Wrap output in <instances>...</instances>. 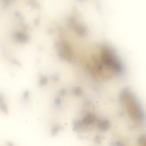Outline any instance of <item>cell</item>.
Here are the masks:
<instances>
[{
	"label": "cell",
	"mask_w": 146,
	"mask_h": 146,
	"mask_svg": "<svg viewBox=\"0 0 146 146\" xmlns=\"http://www.w3.org/2000/svg\"><path fill=\"white\" fill-rule=\"evenodd\" d=\"M92 48L86 59V66L93 78L108 81L124 74V65L114 48L105 44H99Z\"/></svg>",
	"instance_id": "6da1fadb"
},
{
	"label": "cell",
	"mask_w": 146,
	"mask_h": 146,
	"mask_svg": "<svg viewBox=\"0 0 146 146\" xmlns=\"http://www.w3.org/2000/svg\"><path fill=\"white\" fill-rule=\"evenodd\" d=\"M121 99L126 112L134 122L142 125L145 117L138 99L132 90L125 88L122 91Z\"/></svg>",
	"instance_id": "7a4b0ae2"
}]
</instances>
